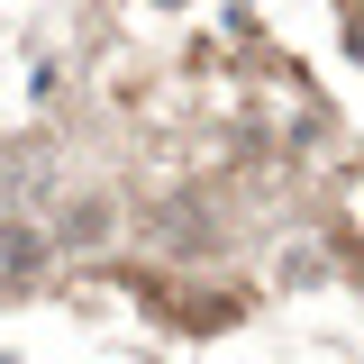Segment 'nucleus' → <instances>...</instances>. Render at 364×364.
Returning a JSON list of instances; mask_svg holds the SVG:
<instances>
[{"label": "nucleus", "instance_id": "1", "mask_svg": "<svg viewBox=\"0 0 364 364\" xmlns=\"http://www.w3.org/2000/svg\"><path fill=\"white\" fill-rule=\"evenodd\" d=\"M355 55H364V28H355Z\"/></svg>", "mask_w": 364, "mask_h": 364}]
</instances>
